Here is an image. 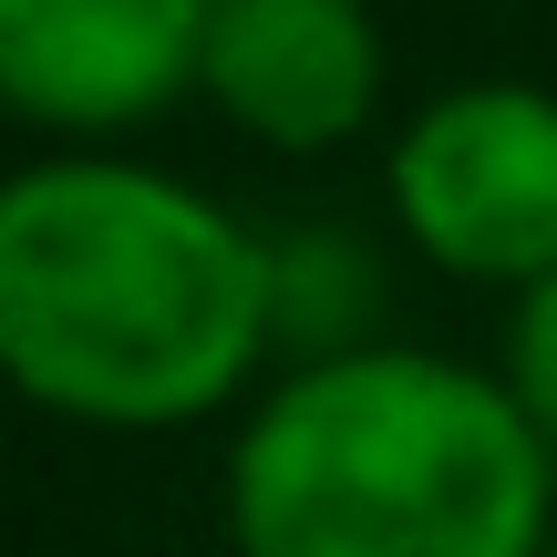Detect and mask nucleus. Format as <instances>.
I'll use <instances>...</instances> for the list:
<instances>
[{
  "mask_svg": "<svg viewBox=\"0 0 557 557\" xmlns=\"http://www.w3.org/2000/svg\"><path fill=\"white\" fill-rule=\"evenodd\" d=\"M269 299L259 238L156 165L62 156L0 186V372L41 413L197 423L248 382Z\"/></svg>",
  "mask_w": 557,
  "mask_h": 557,
  "instance_id": "obj_1",
  "label": "nucleus"
},
{
  "mask_svg": "<svg viewBox=\"0 0 557 557\" xmlns=\"http://www.w3.org/2000/svg\"><path fill=\"white\" fill-rule=\"evenodd\" d=\"M557 455L506 382L434 351H331L227 455L238 557H547Z\"/></svg>",
  "mask_w": 557,
  "mask_h": 557,
  "instance_id": "obj_2",
  "label": "nucleus"
},
{
  "mask_svg": "<svg viewBox=\"0 0 557 557\" xmlns=\"http://www.w3.org/2000/svg\"><path fill=\"white\" fill-rule=\"evenodd\" d=\"M393 207L465 278H557V94L465 83L423 103L393 145Z\"/></svg>",
  "mask_w": 557,
  "mask_h": 557,
  "instance_id": "obj_3",
  "label": "nucleus"
},
{
  "mask_svg": "<svg viewBox=\"0 0 557 557\" xmlns=\"http://www.w3.org/2000/svg\"><path fill=\"white\" fill-rule=\"evenodd\" d=\"M218 0H0V103L32 124H135L186 94Z\"/></svg>",
  "mask_w": 557,
  "mask_h": 557,
  "instance_id": "obj_4",
  "label": "nucleus"
},
{
  "mask_svg": "<svg viewBox=\"0 0 557 557\" xmlns=\"http://www.w3.org/2000/svg\"><path fill=\"white\" fill-rule=\"evenodd\" d=\"M197 83L248 124L259 145L320 156L341 145L382 94V32L361 0H218L207 11Z\"/></svg>",
  "mask_w": 557,
  "mask_h": 557,
  "instance_id": "obj_5",
  "label": "nucleus"
},
{
  "mask_svg": "<svg viewBox=\"0 0 557 557\" xmlns=\"http://www.w3.org/2000/svg\"><path fill=\"white\" fill-rule=\"evenodd\" d=\"M506 393L527 403V423H537L547 455H557V278H537V289L517 299V331H506Z\"/></svg>",
  "mask_w": 557,
  "mask_h": 557,
  "instance_id": "obj_6",
  "label": "nucleus"
},
{
  "mask_svg": "<svg viewBox=\"0 0 557 557\" xmlns=\"http://www.w3.org/2000/svg\"><path fill=\"white\" fill-rule=\"evenodd\" d=\"M547 557H557V547H547Z\"/></svg>",
  "mask_w": 557,
  "mask_h": 557,
  "instance_id": "obj_7",
  "label": "nucleus"
}]
</instances>
